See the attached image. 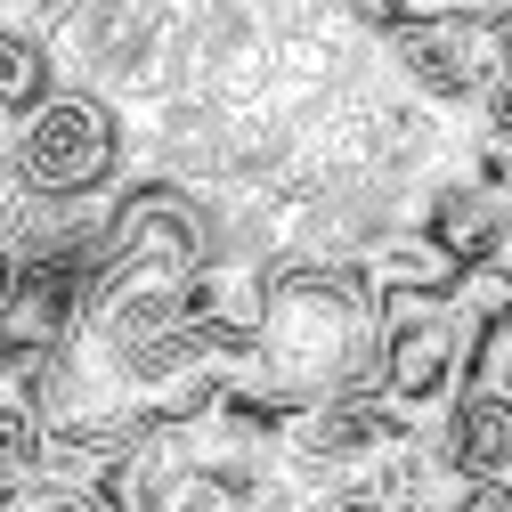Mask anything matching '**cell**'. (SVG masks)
Instances as JSON below:
<instances>
[{
	"label": "cell",
	"instance_id": "6da1fadb",
	"mask_svg": "<svg viewBox=\"0 0 512 512\" xmlns=\"http://www.w3.org/2000/svg\"><path fill=\"white\" fill-rule=\"evenodd\" d=\"M261 366L317 399H382V301L366 269H309L285 261L261 317Z\"/></svg>",
	"mask_w": 512,
	"mask_h": 512
},
{
	"label": "cell",
	"instance_id": "7a4b0ae2",
	"mask_svg": "<svg viewBox=\"0 0 512 512\" xmlns=\"http://www.w3.org/2000/svg\"><path fill=\"white\" fill-rule=\"evenodd\" d=\"M131 179H139V114L114 106L106 90L66 82L41 114L9 122V196L90 204V196H122Z\"/></svg>",
	"mask_w": 512,
	"mask_h": 512
},
{
	"label": "cell",
	"instance_id": "3957f363",
	"mask_svg": "<svg viewBox=\"0 0 512 512\" xmlns=\"http://www.w3.org/2000/svg\"><path fill=\"white\" fill-rule=\"evenodd\" d=\"M374 301H382V399L431 431L464 391L472 293H374Z\"/></svg>",
	"mask_w": 512,
	"mask_h": 512
},
{
	"label": "cell",
	"instance_id": "277c9868",
	"mask_svg": "<svg viewBox=\"0 0 512 512\" xmlns=\"http://www.w3.org/2000/svg\"><path fill=\"white\" fill-rule=\"evenodd\" d=\"M423 244H439L464 277H496L504 244H512V187L480 179L472 163H447L423 196H415V220H407Z\"/></svg>",
	"mask_w": 512,
	"mask_h": 512
},
{
	"label": "cell",
	"instance_id": "5b68a950",
	"mask_svg": "<svg viewBox=\"0 0 512 512\" xmlns=\"http://www.w3.org/2000/svg\"><path fill=\"white\" fill-rule=\"evenodd\" d=\"M431 456L456 488H512V399H456L431 423Z\"/></svg>",
	"mask_w": 512,
	"mask_h": 512
},
{
	"label": "cell",
	"instance_id": "8992f818",
	"mask_svg": "<svg viewBox=\"0 0 512 512\" xmlns=\"http://www.w3.org/2000/svg\"><path fill=\"white\" fill-rule=\"evenodd\" d=\"M456 399H512V285H472V342H464V391Z\"/></svg>",
	"mask_w": 512,
	"mask_h": 512
},
{
	"label": "cell",
	"instance_id": "52a82bcc",
	"mask_svg": "<svg viewBox=\"0 0 512 512\" xmlns=\"http://www.w3.org/2000/svg\"><path fill=\"white\" fill-rule=\"evenodd\" d=\"M57 90H66V57H57V41L9 25V49H0V114L25 122V114H41Z\"/></svg>",
	"mask_w": 512,
	"mask_h": 512
},
{
	"label": "cell",
	"instance_id": "ba28073f",
	"mask_svg": "<svg viewBox=\"0 0 512 512\" xmlns=\"http://www.w3.org/2000/svg\"><path fill=\"white\" fill-rule=\"evenodd\" d=\"M9 512H139L122 488H33V496H9Z\"/></svg>",
	"mask_w": 512,
	"mask_h": 512
},
{
	"label": "cell",
	"instance_id": "9c48e42d",
	"mask_svg": "<svg viewBox=\"0 0 512 512\" xmlns=\"http://www.w3.org/2000/svg\"><path fill=\"white\" fill-rule=\"evenodd\" d=\"M309 512H407V504H391V496H382V488H326V496H309Z\"/></svg>",
	"mask_w": 512,
	"mask_h": 512
},
{
	"label": "cell",
	"instance_id": "30bf717a",
	"mask_svg": "<svg viewBox=\"0 0 512 512\" xmlns=\"http://www.w3.org/2000/svg\"><path fill=\"white\" fill-rule=\"evenodd\" d=\"M431 512H512V488H456V480H447V496Z\"/></svg>",
	"mask_w": 512,
	"mask_h": 512
}]
</instances>
